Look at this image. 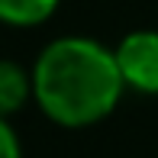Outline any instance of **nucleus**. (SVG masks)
Returning a JSON list of instances; mask_svg holds the SVG:
<instances>
[{
  "label": "nucleus",
  "mask_w": 158,
  "mask_h": 158,
  "mask_svg": "<svg viewBox=\"0 0 158 158\" xmlns=\"http://www.w3.org/2000/svg\"><path fill=\"white\" fill-rule=\"evenodd\" d=\"M58 10V0H0V23L39 26Z\"/></svg>",
  "instance_id": "obj_4"
},
{
  "label": "nucleus",
  "mask_w": 158,
  "mask_h": 158,
  "mask_svg": "<svg viewBox=\"0 0 158 158\" xmlns=\"http://www.w3.org/2000/svg\"><path fill=\"white\" fill-rule=\"evenodd\" d=\"M0 158H23L19 139H16V132H13L6 116H0Z\"/></svg>",
  "instance_id": "obj_5"
},
{
  "label": "nucleus",
  "mask_w": 158,
  "mask_h": 158,
  "mask_svg": "<svg viewBox=\"0 0 158 158\" xmlns=\"http://www.w3.org/2000/svg\"><path fill=\"white\" fill-rule=\"evenodd\" d=\"M113 55H116L126 87L139 90V94H158V32L155 29L129 32L113 48Z\"/></svg>",
  "instance_id": "obj_2"
},
{
  "label": "nucleus",
  "mask_w": 158,
  "mask_h": 158,
  "mask_svg": "<svg viewBox=\"0 0 158 158\" xmlns=\"http://www.w3.org/2000/svg\"><path fill=\"white\" fill-rule=\"evenodd\" d=\"M32 97V71H26L23 64L0 58V116L10 119L13 113H19Z\"/></svg>",
  "instance_id": "obj_3"
},
{
  "label": "nucleus",
  "mask_w": 158,
  "mask_h": 158,
  "mask_svg": "<svg viewBox=\"0 0 158 158\" xmlns=\"http://www.w3.org/2000/svg\"><path fill=\"white\" fill-rule=\"evenodd\" d=\"M116 55L94 39L64 35L42 48L32 64V97L58 126H94L123 97Z\"/></svg>",
  "instance_id": "obj_1"
}]
</instances>
